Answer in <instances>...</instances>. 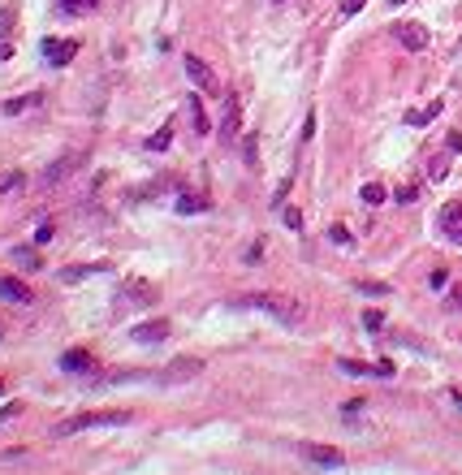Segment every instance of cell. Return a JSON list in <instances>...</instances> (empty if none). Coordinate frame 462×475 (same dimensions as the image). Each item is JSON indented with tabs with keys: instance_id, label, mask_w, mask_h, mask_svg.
I'll use <instances>...</instances> for the list:
<instances>
[{
	"instance_id": "83f0119b",
	"label": "cell",
	"mask_w": 462,
	"mask_h": 475,
	"mask_svg": "<svg viewBox=\"0 0 462 475\" xmlns=\"http://www.w3.org/2000/svg\"><path fill=\"white\" fill-rule=\"evenodd\" d=\"M13 415H22V402H9V406H0V423H9Z\"/></svg>"
},
{
	"instance_id": "4dcf8cb0",
	"label": "cell",
	"mask_w": 462,
	"mask_h": 475,
	"mask_svg": "<svg viewBox=\"0 0 462 475\" xmlns=\"http://www.w3.org/2000/svg\"><path fill=\"white\" fill-rule=\"evenodd\" d=\"M428 285H432V290H445V285H449V277H445V272H441V268H436V272H432V281H428Z\"/></svg>"
},
{
	"instance_id": "1f68e13d",
	"label": "cell",
	"mask_w": 462,
	"mask_h": 475,
	"mask_svg": "<svg viewBox=\"0 0 462 475\" xmlns=\"http://www.w3.org/2000/svg\"><path fill=\"white\" fill-rule=\"evenodd\" d=\"M415 194H419L415 186H402V190H398V204H410V199H415Z\"/></svg>"
},
{
	"instance_id": "836d02e7",
	"label": "cell",
	"mask_w": 462,
	"mask_h": 475,
	"mask_svg": "<svg viewBox=\"0 0 462 475\" xmlns=\"http://www.w3.org/2000/svg\"><path fill=\"white\" fill-rule=\"evenodd\" d=\"M449 307H462V290H458V294H454V298H449Z\"/></svg>"
},
{
	"instance_id": "9c48e42d",
	"label": "cell",
	"mask_w": 462,
	"mask_h": 475,
	"mask_svg": "<svg viewBox=\"0 0 462 475\" xmlns=\"http://www.w3.org/2000/svg\"><path fill=\"white\" fill-rule=\"evenodd\" d=\"M182 65H186V73H190V83H195V87H203V91H216V73H212V65L203 61V57H195V52H190Z\"/></svg>"
},
{
	"instance_id": "cb8c5ba5",
	"label": "cell",
	"mask_w": 462,
	"mask_h": 475,
	"mask_svg": "<svg viewBox=\"0 0 462 475\" xmlns=\"http://www.w3.org/2000/svg\"><path fill=\"white\" fill-rule=\"evenodd\" d=\"M328 238H332V242H342V246H350V242H354L346 225H332V229H328Z\"/></svg>"
},
{
	"instance_id": "6da1fadb",
	"label": "cell",
	"mask_w": 462,
	"mask_h": 475,
	"mask_svg": "<svg viewBox=\"0 0 462 475\" xmlns=\"http://www.w3.org/2000/svg\"><path fill=\"white\" fill-rule=\"evenodd\" d=\"M234 307L238 311H264V316H272L281 324H298L302 320V303L290 298V294H242V298H234Z\"/></svg>"
},
{
	"instance_id": "d6a6232c",
	"label": "cell",
	"mask_w": 462,
	"mask_h": 475,
	"mask_svg": "<svg viewBox=\"0 0 462 475\" xmlns=\"http://www.w3.org/2000/svg\"><path fill=\"white\" fill-rule=\"evenodd\" d=\"M445 143H449V152H462V130H454V134H449Z\"/></svg>"
},
{
	"instance_id": "44dd1931",
	"label": "cell",
	"mask_w": 462,
	"mask_h": 475,
	"mask_svg": "<svg viewBox=\"0 0 462 475\" xmlns=\"http://www.w3.org/2000/svg\"><path fill=\"white\" fill-rule=\"evenodd\" d=\"M441 113V104H428V108H415V113H406V126H428V121Z\"/></svg>"
},
{
	"instance_id": "4316f807",
	"label": "cell",
	"mask_w": 462,
	"mask_h": 475,
	"mask_svg": "<svg viewBox=\"0 0 462 475\" xmlns=\"http://www.w3.org/2000/svg\"><path fill=\"white\" fill-rule=\"evenodd\" d=\"M445 164H449V160H445V156H436V160H432V164H428V173H432V182H441V173H445Z\"/></svg>"
},
{
	"instance_id": "603a6c76",
	"label": "cell",
	"mask_w": 462,
	"mask_h": 475,
	"mask_svg": "<svg viewBox=\"0 0 462 475\" xmlns=\"http://www.w3.org/2000/svg\"><path fill=\"white\" fill-rule=\"evenodd\" d=\"M13 260H18L22 268H39V255H35V251H22V246L13 251Z\"/></svg>"
},
{
	"instance_id": "d590c367",
	"label": "cell",
	"mask_w": 462,
	"mask_h": 475,
	"mask_svg": "<svg viewBox=\"0 0 462 475\" xmlns=\"http://www.w3.org/2000/svg\"><path fill=\"white\" fill-rule=\"evenodd\" d=\"M0 393H5V381H0Z\"/></svg>"
},
{
	"instance_id": "277c9868",
	"label": "cell",
	"mask_w": 462,
	"mask_h": 475,
	"mask_svg": "<svg viewBox=\"0 0 462 475\" xmlns=\"http://www.w3.org/2000/svg\"><path fill=\"white\" fill-rule=\"evenodd\" d=\"M298 454H302L307 462H316V467H346V454H342V449H332V445L307 441V445H298Z\"/></svg>"
},
{
	"instance_id": "2e32d148",
	"label": "cell",
	"mask_w": 462,
	"mask_h": 475,
	"mask_svg": "<svg viewBox=\"0 0 462 475\" xmlns=\"http://www.w3.org/2000/svg\"><path fill=\"white\" fill-rule=\"evenodd\" d=\"M91 272H104V264H74V268H61V281H83Z\"/></svg>"
},
{
	"instance_id": "8fae6325",
	"label": "cell",
	"mask_w": 462,
	"mask_h": 475,
	"mask_svg": "<svg viewBox=\"0 0 462 475\" xmlns=\"http://www.w3.org/2000/svg\"><path fill=\"white\" fill-rule=\"evenodd\" d=\"M61 367H65V371H78V376H95V371H99V363L87 355V350H65V355H61Z\"/></svg>"
},
{
	"instance_id": "ba28073f",
	"label": "cell",
	"mask_w": 462,
	"mask_h": 475,
	"mask_svg": "<svg viewBox=\"0 0 462 475\" xmlns=\"http://www.w3.org/2000/svg\"><path fill=\"white\" fill-rule=\"evenodd\" d=\"M393 35H398V43L406 48V52H424L428 48V31L419 27V22H402V27H393Z\"/></svg>"
},
{
	"instance_id": "8992f818",
	"label": "cell",
	"mask_w": 462,
	"mask_h": 475,
	"mask_svg": "<svg viewBox=\"0 0 462 475\" xmlns=\"http://www.w3.org/2000/svg\"><path fill=\"white\" fill-rule=\"evenodd\" d=\"M43 57H48L52 69H61V65H69L78 57V39H43Z\"/></svg>"
},
{
	"instance_id": "30bf717a",
	"label": "cell",
	"mask_w": 462,
	"mask_h": 475,
	"mask_svg": "<svg viewBox=\"0 0 462 475\" xmlns=\"http://www.w3.org/2000/svg\"><path fill=\"white\" fill-rule=\"evenodd\" d=\"M441 234H445L454 246H462V204H445V208H441Z\"/></svg>"
},
{
	"instance_id": "e575fe53",
	"label": "cell",
	"mask_w": 462,
	"mask_h": 475,
	"mask_svg": "<svg viewBox=\"0 0 462 475\" xmlns=\"http://www.w3.org/2000/svg\"><path fill=\"white\" fill-rule=\"evenodd\" d=\"M389 5H406V0H389Z\"/></svg>"
},
{
	"instance_id": "7a4b0ae2",
	"label": "cell",
	"mask_w": 462,
	"mask_h": 475,
	"mask_svg": "<svg viewBox=\"0 0 462 475\" xmlns=\"http://www.w3.org/2000/svg\"><path fill=\"white\" fill-rule=\"evenodd\" d=\"M130 419H134L130 411H87V415H74V419L57 423V437L83 432V428H121V423H130Z\"/></svg>"
},
{
	"instance_id": "9a60e30c",
	"label": "cell",
	"mask_w": 462,
	"mask_h": 475,
	"mask_svg": "<svg viewBox=\"0 0 462 475\" xmlns=\"http://www.w3.org/2000/svg\"><path fill=\"white\" fill-rule=\"evenodd\" d=\"M43 104V95L39 91H27V95H18V99H5V113L9 117H22V113H31V108H39Z\"/></svg>"
},
{
	"instance_id": "4fadbf2b",
	"label": "cell",
	"mask_w": 462,
	"mask_h": 475,
	"mask_svg": "<svg viewBox=\"0 0 462 475\" xmlns=\"http://www.w3.org/2000/svg\"><path fill=\"white\" fill-rule=\"evenodd\" d=\"M0 298H9V303H22V307H31V303H35L31 285H22L18 277H0Z\"/></svg>"
},
{
	"instance_id": "5b68a950",
	"label": "cell",
	"mask_w": 462,
	"mask_h": 475,
	"mask_svg": "<svg viewBox=\"0 0 462 475\" xmlns=\"http://www.w3.org/2000/svg\"><path fill=\"white\" fill-rule=\"evenodd\" d=\"M169 333H173L169 320H143V324H134V329H130V337H134L139 346H160Z\"/></svg>"
},
{
	"instance_id": "ffe728a7",
	"label": "cell",
	"mask_w": 462,
	"mask_h": 475,
	"mask_svg": "<svg viewBox=\"0 0 462 475\" xmlns=\"http://www.w3.org/2000/svg\"><path fill=\"white\" fill-rule=\"evenodd\" d=\"M186 108H190V121H195V130H199V134H208V113H203V104H199L195 95L186 99Z\"/></svg>"
},
{
	"instance_id": "7c38bea8",
	"label": "cell",
	"mask_w": 462,
	"mask_h": 475,
	"mask_svg": "<svg viewBox=\"0 0 462 475\" xmlns=\"http://www.w3.org/2000/svg\"><path fill=\"white\" fill-rule=\"evenodd\" d=\"M346 376H393V363H358V359H342L337 363Z\"/></svg>"
},
{
	"instance_id": "f1b7e54d",
	"label": "cell",
	"mask_w": 462,
	"mask_h": 475,
	"mask_svg": "<svg viewBox=\"0 0 462 475\" xmlns=\"http://www.w3.org/2000/svg\"><path fill=\"white\" fill-rule=\"evenodd\" d=\"M363 5H368V0H346V5H342V17H354Z\"/></svg>"
},
{
	"instance_id": "f546056e",
	"label": "cell",
	"mask_w": 462,
	"mask_h": 475,
	"mask_svg": "<svg viewBox=\"0 0 462 475\" xmlns=\"http://www.w3.org/2000/svg\"><path fill=\"white\" fill-rule=\"evenodd\" d=\"M286 225H290V229H302V216H298V208H286Z\"/></svg>"
},
{
	"instance_id": "d4e9b609",
	"label": "cell",
	"mask_w": 462,
	"mask_h": 475,
	"mask_svg": "<svg viewBox=\"0 0 462 475\" xmlns=\"http://www.w3.org/2000/svg\"><path fill=\"white\" fill-rule=\"evenodd\" d=\"M358 290H363V294H389L384 281H358Z\"/></svg>"
},
{
	"instance_id": "3957f363",
	"label": "cell",
	"mask_w": 462,
	"mask_h": 475,
	"mask_svg": "<svg viewBox=\"0 0 462 475\" xmlns=\"http://www.w3.org/2000/svg\"><path fill=\"white\" fill-rule=\"evenodd\" d=\"M199 371H203V363H199V359H173L169 367H160V371H156V381H160V385H182V381H195Z\"/></svg>"
},
{
	"instance_id": "d6986e66",
	"label": "cell",
	"mask_w": 462,
	"mask_h": 475,
	"mask_svg": "<svg viewBox=\"0 0 462 475\" xmlns=\"http://www.w3.org/2000/svg\"><path fill=\"white\" fill-rule=\"evenodd\" d=\"M169 143H173V121H169V126H160L156 134H151V139H147V152H164V147H169Z\"/></svg>"
},
{
	"instance_id": "ac0fdd59",
	"label": "cell",
	"mask_w": 462,
	"mask_h": 475,
	"mask_svg": "<svg viewBox=\"0 0 462 475\" xmlns=\"http://www.w3.org/2000/svg\"><path fill=\"white\" fill-rule=\"evenodd\" d=\"M78 160H83V156H65V160H57L52 169H48V173H43V182H48V186H57V182H61V173H69V169H74V164H78Z\"/></svg>"
},
{
	"instance_id": "484cf974",
	"label": "cell",
	"mask_w": 462,
	"mask_h": 475,
	"mask_svg": "<svg viewBox=\"0 0 462 475\" xmlns=\"http://www.w3.org/2000/svg\"><path fill=\"white\" fill-rule=\"evenodd\" d=\"M380 324H384V316H380V311H363V329H372V333H376Z\"/></svg>"
},
{
	"instance_id": "7402d4cb",
	"label": "cell",
	"mask_w": 462,
	"mask_h": 475,
	"mask_svg": "<svg viewBox=\"0 0 462 475\" xmlns=\"http://www.w3.org/2000/svg\"><path fill=\"white\" fill-rule=\"evenodd\" d=\"M363 204H368V208L384 204V186H380V182H368V186H363Z\"/></svg>"
},
{
	"instance_id": "5bb4252c",
	"label": "cell",
	"mask_w": 462,
	"mask_h": 475,
	"mask_svg": "<svg viewBox=\"0 0 462 475\" xmlns=\"http://www.w3.org/2000/svg\"><path fill=\"white\" fill-rule=\"evenodd\" d=\"M182 216H199V212H208V199L203 194H190V190H177V204H173Z\"/></svg>"
},
{
	"instance_id": "e0dca14e",
	"label": "cell",
	"mask_w": 462,
	"mask_h": 475,
	"mask_svg": "<svg viewBox=\"0 0 462 475\" xmlns=\"http://www.w3.org/2000/svg\"><path fill=\"white\" fill-rule=\"evenodd\" d=\"M125 298H134V303H156V298H160V290L156 285H125Z\"/></svg>"
},
{
	"instance_id": "52a82bcc",
	"label": "cell",
	"mask_w": 462,
	"mask_h": 475,
	"mask_svg": "<svg viewBox=\"0 0 462 475\" xmlns=\"http://www.w3.org/2000/svg\"><path fill=\"white\" fill-rule=\"evenodd\" d=\"M238 126H242V99L229 91V95H225V117H220V139H225V143L238 139Z\"/></svg>"
}]
</instances>
